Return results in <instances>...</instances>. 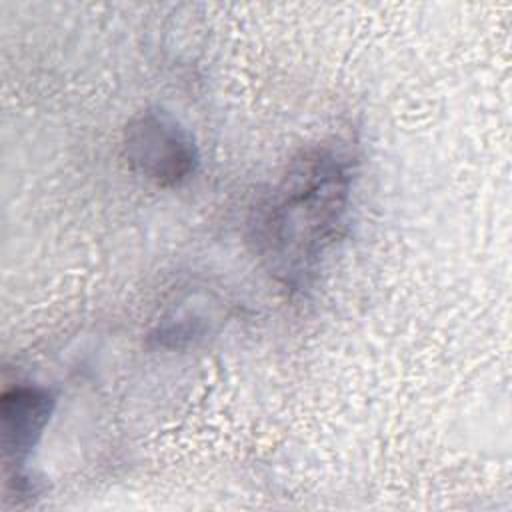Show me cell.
Wrapping results in <instances>:
<instances>
[{
    "instance_id": "6da1fadb",
    "label": "cell",
    "mask_w": 512,
    "mask_h": 512,
    "mask_svg": "<svg viewBox=\"0 0 512 512\" xmlns=\"http://www.w3.org/2000/svg\"><path fill=\"white\" fill-rule=\"evenodd\" d=\"M354 190V158L340 142L300 150L260 200L250 242L264 268L286 288L302 290L344 238Z\"/></svg>"
},
{
    "instance_id": "7a4b0ae2",
    "label": "cell",
    "mask_w": 512,
    "mask_h": 512,
    "mask_svg": "<svg viewBox=\"0 0 512 512\" xmlns=\"http://www.w3.org/2000/svg\"><path fill=\"white\" fill-rule=\"evenodd\" d=\"M122 150L128 166L160 188L188 182L200 164L198 144L188 128L162 108H146L128 120Z\"/></svg>"
},
{
    "instance_id": "3957f363",
    "label": "cell",
    "mask_w": 512,
    "mask_h": 512,
    "mask_svg": "<svg viewBox=\"0 0 512 512\" xmlns=\"http://www.w3.org/2000/svg\"><path fill=\"white\" fill-rule=\"evenodd\" d=\"M56 408V396L50 388L18 382L6 388L0 398V434L4 462L10 468L8 482L30 478L26 464L40 444Z\"/></svg>"
}]
</instances>
